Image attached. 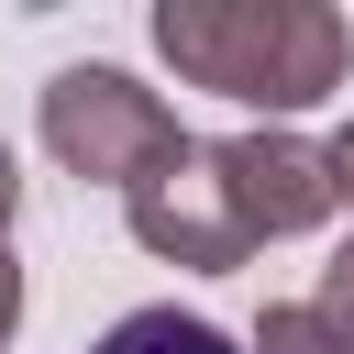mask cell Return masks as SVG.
<instances>
[{"instance_id":"6da1fadb","label":"cell","mask_w":354,"mask_h":354,"mask_svg":"<svg viewBox=\"0 0 354 354\" xmlns=\"http://www.w3.org/2000/svg\"><path fill=\"white\" fill-rule=\"evenodd\" d=\"M122 221L155 266H243L254 243H288V232H321L332 221V177H321V144L310 133H188L155 177L122 188Z\"/></svg>"},{"instance_id":"7a4b0ae2","label":"cell","mask_w":354,"mask_h":354,"mask_svg":"<svg viewBox=\"0 0 354 354\" xmlns=\"http://www.w3.org/2000/svg\"><path fill=\"white\" fill-rule=\"evenodd\" d=\"M155 55L243 111H310L354 66V22L332 0H155Z\"/></svg>"},{"instance_id":"3957f363","label":"cell","mask_w":354,"mask_h":354,"mask_svg":"<svg viewBox=\"0 0 354 354\" xmlns=\"http://www.w3.org/2000/svg\"><path fill=\"white\" fill-rule=\"evenodd\" d=\"M177 111L133 77V66H55L44 77V155L88 188H133L177 155Z\"/></svg>"},{"instance_id":"277c9868","label":"cell","mask_w":354,"mask_h":354,"mask_svg":"<svg viewBox=\"0 0 354 354\" xmlns=\"http://www.w3.org/2000/svg\"><path fill=\"white\" fill-rule=\"evenodd\" d=\"M88 354H232V332L199 321V310H177V299H155V310H122Z\"/></svg>"},{"instance_id":"5b68a950","label":"cell","mask_w":354,"mask_h":354,"mask_svg":"<svg viewBox=\"0 0 354 354\" xmlns=\"http://www.w3.org/2000/svg\"><path fill=\"white\" fill-rule=\"evenodd\" d=\"M243 354H343L321 321H310V299H266V321H254V343Z\"/></svg>"},{"instance_id":"8992f818","label":"cell","mask_w":354,"mask_h":354,"mask_svg":"<svg viewBox=\"0 0 354 354\" xmlns=\"http://www.w3.org/2000/svg\"><path fill=\"white\" fill-rule=\"evenodd\" d=\"M310 321H321V332H332V343L354 354V243H343V254L321 266V288H310Z\"/></svg>"},{"instance_id":"52a82bcc","label":"cell","mask_w":354,"mask_h":354,"mask_svg":"<svg viewBox=\"0 0 354 354\" xmlns=\"http://www.w3.org/2000/svg\"><path fill=\"white\" fill-rule=\"evenodd\" d=\"M321 177H332V210H354V122L321 144Z\"/></svg>"},{"instance_id":"ba28073f","label":"cell","mask_w":354,"mask_h":354,"mask_svg":"<svg viewBox=\"0 0 354 354\" xmlns=\"http://www.w3.org/2000/svg\"><path fill=\"white\" fill-rule=\"evenodd\" d=\"M11 332H22V254L0 243V343H11Z\"/></svg>"},{"instance_id":"9c48e42d","label":"cell","mask_w":354,"mask_h":354,"mask_svg":"<svg viewBox=\"0 0 354 354\" xmlns=\"http://www.w3.org/2000/svg\"><path fill=\"white\" fill-rule=\"evenodd\" d=\"M11 210H22V166H11V144H0V243H11Z\"/></svg>"}]
</instances>
